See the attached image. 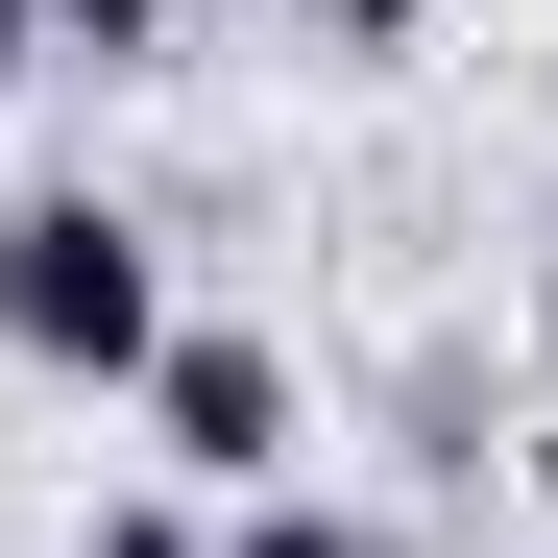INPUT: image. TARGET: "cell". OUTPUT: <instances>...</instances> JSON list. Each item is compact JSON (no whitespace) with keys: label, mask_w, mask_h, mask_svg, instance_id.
<instances>
[{"label":"cell","mask_w":558,"mask_h":558,"mask_svg":"<svg viewBox=\"0 0 558 558\" xmlns=\"http://www.w3.org/2000/svg\"><path fill=\"white\" fill-rule=\"evenodd\" d=\"M170 340V243L122 195H0V364L25 389H146Z\"/></svg>","instance_id":"6da1fadb"},{"label":"cell","mask_w":558,"mask_h":558,"mask_svg":"<svg viewBox=\"0 0 558 558\" xmlns=\"http://www.w3.org/2000/svg\"><path fill=\"white\" fill-rule=\"evenodd\" d=\"M122 413H146V461H170L195 510H243V486H292V437H316V389H292V340H267V316H170Z\"/></svg>","instance_id":"7a4b0ae2"},{"label":"cell","mask_w":558,"mask_h":558,"mask_svg":"<svg viewBox=\"0 0 558 558\" xmlns=\"http://www.w3.org/2000/svg\"><path fill=\"white\" fill-rule=\"evenodd\" d=\"M219 25H243V0H49V73H170Z\"/></svg>","instance_id":"3957f363"},{"label":"cell","mask_w":558,"mask_h":558,"mask_svg":"<svg viewBox=\"0 0 558 558\" xmlns=\"http://www.w3.org/2000/svg\"><path fill=\"white\" fill-rule=\"evenodd\" d=\"M219 558H364V510H316V486H243V510H219Z\"/></svg>","instance_id":"277c9868"},{"label":"cell","mask_w":558,"mask_h":558,"mask_svg":"<svg viewBox=\"0 0 558 558\" xmlns=\"http://www.w3.org/2000/svg\"><path fill=\"white\" fill-rule=\"evenodd\" d=\"M73 558H219V510H195V486H122V510L73 534Z\"/></svg>","instance_id":"5b68a950"},{"label":"cell","mask_w":558,"mask_h":558,"mask_svg":"<svg viewBox=\"0 0 558 558\" xmlns=\"http://www.w3.org/2000/svg\"><path fill=\"white\" fill-rule=\"evenodd\" d=\"M316 49H437V0H292Z\"/></svg>","instance_id":"8992f818"},{"label":"cell","mask_w":558,"mask_h":558,"mask_svg":"<svg viewBox=\"0 0 558 558\" xmlns=\"http://www.w3.org/2000/svg\"><path fill=\"white\" fill-rule=\"evenodd\" d=\"M25 73H49V0H0V98H25Z\"/></svg>","instance_id":"52a82bcc"},{"label":"cell","mask_w":558,"mask_h":558,"mask_svg":"<svg viewBox=\"0 0 558 558\" xmlns=\"http://www.w3.org/2000/svg\"><path fill=\"white\" fill-rule=\"evenodd\" d=\"M534 364H558V219H534Z\"/></svg>","instance_id":"ba28073f"}]
</instances>
